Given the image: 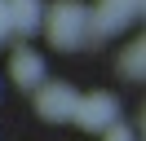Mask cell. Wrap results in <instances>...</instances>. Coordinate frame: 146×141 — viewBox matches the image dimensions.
<instances>
[{
  "instance_id": "6da1fadb",
  "label": "cell",
  "mask_w": 146,
  "mask_h": 141,
  "mask_svg": "<svg viewBox=\"0 0 146 141\" xmlns=\"http://www.w3.org/2000/svg\"><path fill=\"white\" fill-rule=\"evenodd\" d=\"M44 31H49V44H58V49H80L89 40V9L80 0H62L49 9Z\"/></svg>"
},
{
  "instance_id": "7a4b0ae2",
  "label": "cell",
  "mask_w": 146,
  "mask_h": 141,
  "mask_svg": "<svg viewBox=\"0 0 146 141\" xmlns=\"http://www.w3.org/2000/svg\"><path fill=\"white\" fill-rule=\"evenodd\" d=\"M115 115H119V106H115L111 93H84V97H75L71 119L80 123L84 132H106L111 123H115Z\"/></svg>"
},
{
  "instance_id": "3957f363",
  "label": "cell",
  "mask_w": 146,
  "mask_h": 141,
  "mask_svg": "<svg viewBox=\"0 0 146 141\" xmlns=\"http://www.w3.org/2000/svg\"><path fill=\"white\" fill-rule=\"evenodd\" d=\"M137 13H142V0H98V9H89V35H115Z\"/></svg>"
},
{
  "instance_id": "277c9868",
  "label": "cell",
  "mask_w": 146,
  "mask_h": 141,
  "mask_svg": "<svg viewBox=\"0 0 146 141\" xmlns=\"http://www.w3.org/2000/svg\"><path fill=\"white\" fill-rule=\"evenodd\" d=\"M40 93H36V110H40V119H49V123H66L71 119V110H75V88L71 84H36Z\"/></svg>"
},
{
  "instance_id": "5b68a950",
  "label": "cell",
  "mask_w": 146,
  "mask_h": 141,
  "mask_svg": "<svg viewBox=\"0 0 146 141\" xmlns=\"http://www.w3.org/2000/svg\"><path fill=\"white\" fill-rule=\"evenodd\" d=\"M9 75L18 79L22 88L44 84V57H40V53H31V49H18V53H13V62H9Z\"/></svg>"
},
{
  "instance_id": "8992f818",
  "label": "cell",
  "mask_w": 146,
  "mask_h": 141,
  "mask_svg": "<svg viewBox=\"0 0 146 141\" xmlns=\"http://www.w3.org/2000/svg\"><path fill=\"white\" fill-rule=\"evenodd\" d=\"M40 9H44L40 0H5V13H9V31L31 35V31L40 26V18H44Z\"/></svg>"
},
{
  "instance_id": "52a82bcc",
  "label": "cell",
  "mask_w": 146,
  "mask_h": 141,
  "mask_svg": "<svg viewBox=\"0 0 146 141\" xmlns=\"http://www.w3.org/2000/svg\"><path fill=\"white\" fill-rule=\"evenodd\" d=\"M142 66H146V53H142V40L128 44L124 57H119V70H124V79H142Z\"/></svg>"
},
{
  "instance_id": "ba28073f",
  "label": "cell",
  "mask_w": 146,
  "mask_h": 141,
  "mask_svg": "<svg viewBox=\"0 0 146 141\" xmlns=\"http://www.w3.org/2000/svg\"><path fill=\"white\" fill-rule=\"evenodd\" d=\"M106 141H133V132H128V128H115V123H111V128H106Z\"/></svg>"
},
{
  "instance_id": "9c48e42d",
  "label": "cell",
  "mask_w": 146,
  "mask_h": 141,
  "mask_svg": "<svg viewBox=\"0 0 146 141\" xmlns=\"http://www.w3.org/2000/svg\"><path fill=\"white\" fill-rule=\"evenodd\" d=\"M9 35V13H5V0H0V40Z\"/></svg>"
}]
</instances>
